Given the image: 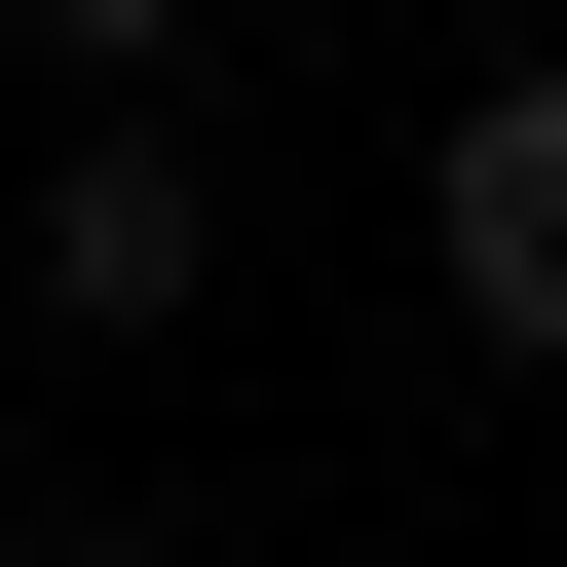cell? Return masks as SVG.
<instances>
[{
  "mask_svg": "<svg viewBox=\"0 0 567 567\" xmlns=\"http://www.w3.org/2000/svg\"><path fill=\"white\" fill-rule=\"evenodd\" d=\"M416 265H454V341H529V379H567V39L416 114Z\"/></svg>",
  "mask_w": 567,
  "mask_h": 567,
  "instance_id": "6da1fadb",
  "label": "cell"
},
{
  "mask_svg": "<svg viewBox=\"0 0 567 567\" xmlns=\"http://www.w3.org/2000/svg\"><path fill=\"white\" fill-rule=\"evenodd\" d=\"M39 303H76V341H189V303H227V189H189V114H76V152H39Z\"/></svg>",
  "mask_w": 567,
  "mask_h": 567,
  "instance_id": "7a4b0ae2",
  "label": "cell"
},
{
  "mask_svg": "<svg viewBox=\"0 0 567 567\" xmlns=\"http://www.w3.org/2000/svg\"><path fill=\"white\" fill-rule=\"evenodd\" d=\"M39 76H76V114H152V76H189V0H39Z\"/></svg>",
  "mask_w": 567,
  "mask_h": 567,
  "instance_id": "3957f363",
  "label": "cell"
},
{
  "mask_svg": "<svg viewBox=\"0 0 567 567\" xmlns=\"http://www.w3.org/2000/svg\"><path fill=\"white\" fill-rule=\"evenodd\" d=\"M0 567H152V529H0Z\"/></svg>",
  "mask_w": 567,
  "mask_h": 567,
  "instance_id": "277c9868",
  "label": "cell"
}]
</instances>
